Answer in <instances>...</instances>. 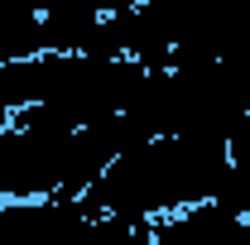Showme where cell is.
I'll list each match as a JSON object with an SVG mask.
<instances>
[{"mask_svg": "<svg viewBox=\"0 0 250 245\" xmlns=\"http://www.w3.org/2000/svg\"><path fill=\"white\" fill-rule=\"evenodd\" d=\"M10 116H15V106L5 101V92H0V125H10Z\"/></svg>", "mask_w": 250, "mask_h": 245, "instance_id": "obj_4", "label": "cell"}, {"mask_svg": "<svg viewBox=\"0 0 250 245\" xmlns=\"http://www.w3.org/2000/svg\"><path fill=\"white\" fill-rule=\"evenodd\" d=\"M226 173H231L226 140L149 135L140 144H125L77 192V202L92 226L149 241V221L197 207V202H212L226 183Z\"/></svg>", "mask_w": 250, "mask_h": 245, "instance_id": "obj_1", "label": "cell"}, {"mask_svg": "<svg viewBox=\"0 0 250 245\" xmlns=\"http://www.w3.org/2000/svg\"><path fill=\"white\" fill-rule=\"evenodd\" d=\"M135 0H0V62L34 53H96L106 24Z\"/></svg>", "mask_w": 250, "mask_h": 245, "instance_id": "obj_3", "label": "cell"}, {"mask_svg": "<svg viewBox=\"0 0 250 245\" xmlns=\"http://www.w3.org/2000/svg\"><path fill=\"white\" fill-rule=\"evenodd\" d=\"M125 144H135L125 111L87 121L43 101L20 106L0 125V202L77 197Z\"/></svg>", "mask_w": 250, "mask_h": 245, "instance_id": "obj_2", "label": "cell"}]
</instances>
